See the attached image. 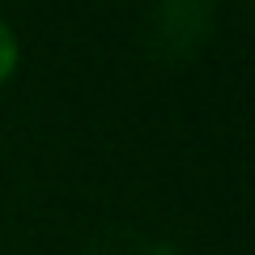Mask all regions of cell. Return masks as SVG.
<instances>
[{"label": "cell", "mask_w": 255, "mask_h": 255, "mask_svg": "<svg viewBox=\"0 0 255 255\" xmlns=\"http://www.w3.org/2000/svg\"><path fill=\"white\" fill-rule=\"evenodd\" d=\"M115 255H179V247L162 243V238H128V243H119Z\"/></svg>", "instance_id": "3957f363"}, {"label": "cell", "mask_w": 255, "mask_h": 255, "mask_svg": "<svg viewBox=\"0 0 255 255\" xmlns=\"http://www.w3.org/2000/svg\"><path fill=\"white\" fill-rule=\"evenodd\" d=\"M213 30V0H153V38L166 55H196Z\"/></svg>", "instance_id": "6da1fadb"}, {"label": "cell", "mask_w": 255, "mask_h": 255, "mask_svg": "<svg viewBox=\"0 0 255 255\" xmlns=\"http://www.w3.org/2000/svg\"><path fill=\"white\" fill-rule=\"evenodd\" d=\"M17 68H21V38L9 21L0 17V85H9Z\"/></svg>", "instance_id": "7a4b0ae2"}]
</instances>
